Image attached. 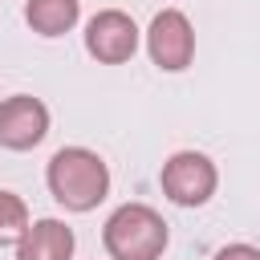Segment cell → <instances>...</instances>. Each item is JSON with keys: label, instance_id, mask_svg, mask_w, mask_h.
Returning a JSON list of instances; mask_svg holds the SVG:
<instances>
[{"label": "cell", "instance_id": "7a4b0ae2", "mask_svg": "<svg viewBox=\"0 0 260 260\" xmlns=\"http://www.w3.org/2000/svg\"><path fill=\"white\" fill-rule=\"evenodd\" d=\"M167 240V219L150 203H122L102 228V244L114 260H158Z\"/></svg>", "mask_w": 260, "mask_h": 260}, {"label": "cell", "instance_id": "52a82bcc", "mask_svg": "<svg viewBox=\"0 0 260 260\" xmlns=\"http://www.w3.org/2000/svg\"><path fill=\"white\" fill-rule=\"evenodd\" d=\"M73 244V228H65L61 219H37L16 240V260H69Z\"/></svg>", "mask_w": 260, "mask_h": 260}, {"label": "cell", "instance_id": "30bf717a", "mask_svg": "<svg viewBox=\"0 0 260 260\" xmlns=\"http://www.w3.org/2000/svg\"><path fill=\"white\" fill-rule=\"evenodd\" d=\"M211 260H260V248H252V244H223Z\"/></svg>", "mask_w": 260, "mask_h": 260}, {"label": "cell", "instance_id": "9c48e42d", "mask_svg": "<svg viewBox=\"0 0 260 260\" xmlns=\"http://www.w3.org/2000/svg\"><path fill=\"white\" fill-rule=\"evenodd\" d=\"M28 228V207L16 191H0V248L4 244H16Z\"/></svg>", "mask_w": 260, "mask_h": 260}, {"label": "cell", "instance_id": "ba28073f", "mask_svg": "<svg viewBox=\"0 0 260 260\" xmlns=\"http://www.w3.org/2000/svg\"><path fill=\"white\" fill-rule=\"evenodd\" d=\"M77 16H81L77 0H28L24 4V20L41 37H65L77 24Z\"/></svg>", "mask_w": 260, "mask_h": 260}, {"label": "cell", "instance_id": "8992f818", "mask_svg": "<svg viewBox=\"0 0 260 260\" xmlns=\"http://www.w3.org/2000/svg\"><path fill=\"white\" fill-rule=\"evenodd\" d=\"M49 134V106L32 93H12L0 102V146L32 150Z\"/></svg>", "mask_w": 260, "mask_h": 260}, {"label": "cell", "instance_id": "3957f363", "mask_svg": "<svg viewBox=\"0 0 260 260\" xmlns=\"http://www.w3.org/2000/svg\"><path fill=\"white\" fill-rule=\"evenodd\" d=\"M162 191L171 203L179 207H203L211 195H215V183H219V171L207 154L199 150H179L162 162V175H158Z\"/></svg>", "mask_w": 260, "mask_h": 260}, {"label": "cell", "instance_id": "6da1fadb", "mask_svg": "<svg viewBox=\"0 0 260 260\" xmlns=\"http://www.w3.org/2000/svg\"><path fill=\"white\" fill-rule=\"evenodd\" d=\"M49 195L69 211H93L110 195V167L89 146H61L45 167Z\"/></svg>", "mask_w": 260, "mask_h": 260}, {"label": "cell", "instance_id": "5b68a950", "mask_svg": "<svg viewBox=\"0 0 260 260\" xmlns=\"http://www.w3.org/2000/svg\"><path fill=\"white\" fill-rule=\"evenodd\" d=\"M85 49L89 57H98L102 65H122L134 57L138 49V24L122 12V8H102L89 16L85 24Z\"/></svg>", "mask_w": 260, "mask_h": 260}, {"label": "cell", "instance_id": "277c9868", "mask_svg": "<svg viewBox=\"0 0 260 260\" xmlns=\"http://www.w3.org/2000/svg\"><path fill=\"white\" fill-rule=\"evenodd\" d=\"M146 53H150V61H154L158 69H167V73L187 69L191 57H195V28H191L187 12H179V8L154 12V20H150V28H146Z\"/></svg>", "mask_w": 260, "mask_h": 260}]
</instances>
